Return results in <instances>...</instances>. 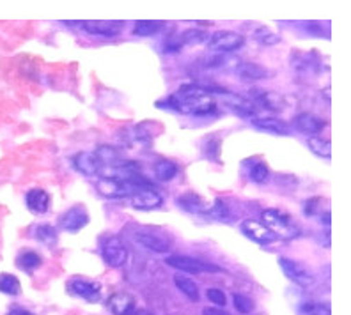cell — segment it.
I'll return each instance as SVG.
<instances>
[{
  "label": "cell",
  "instance_id": "cell-39",
  "mask_svg": "<svg viewBox=\"0 0 351 315\" xmlns=\"http://www.w3.org/2000/svg\"><path fill=\"white\" fill-rule=\"evenodd\" d=\"M202 315H229L223 308H217V307H208L202 310Z\"/></svg>",
  "mask_w": 351,
  "mask_h": 315
},
{
  "label": "cell",
  "instance_id": "cell-20",
  "mask_svg": "<svg viewBox=\"0 0 351 315\" xmlns=\"http://www.w3.org/2000/svg\"><path fill=\"white\" fill-rule=\"evenodd\" d=\"M238 77L245 81H256V80H266L270 77V71L263 66L256 64V62H243V64H238L236 68Z\"/></svg>",
  "mask_w": 351,
  "mask_h": 315
},
{
  "label": "cell",
  "instance_id": "cell-14",
  "mask_svg": "<svg viewBox=\"0 0 351 315\" xmlns=\"http://www.w3.org/2000/svg\"><path fill=\"white\" fill-rule=\"evenodd\" d=\"M107 308L114 315H135L137 301L128 292H116L108 299Z\"/></svg>",
  "mask_w": 351,
  "mask_h": 315
},
{
  "label": "cell",
  "instance_id": "cell-7",
  "mask_svg": "<svg viewBox=\"0 0 351 315\" xmlns=\"http://www.w3.org/2000/svg\"><path fill=\"white\" fill-rule=\"evenodd\" d=\"M278 266L282 268L284 275H286L293 284H296V286L307 289V287H311L314 284V277L311 275V271H307V269L302 264H298L296 260L287 259V257H278Z\"/></svg>",
  "mask_w": 351,
  "mask_h": 315
},
{
  "label": "cell",
  "instance_id": "cell-30",
  "mask_svg": "<svg viewBox=\"0 0 351 315\" xmlns=\"http://www.w3.org/2000/svg\"><path fill=\"white\" fill-rule=\"evenodd\" d=\"M300 312L304 315H332L328 305L316 301H305L300 307Z\"/></svg>",
  "mask_w": 351,
  "mask_h": 315
},
{
  "label": "cell",
  "instance_id": "cell-29",
  "mask_svg": "<svg viewBox=\"0 0 351 315\" xmlns=\"http://www.w3.org/2000/svg\"><path fill=\"white\" fill-rule=\"evenodd\" d=\"M163 29V23L160 22H137L133 27V34L138 38H149V36L158 34Z\"/></svg>",
  "mask_w": 351,
  "mask_h": 315
},
{
  "label": "cell",
  "instance_id": "cell-26",
  "mask_svg": "<svg viewBox=\"0 0 351 315\" xmlns=\"http://www.w3.org/2000/svg\"><path fill=\"white\" fill-rule=\"evenodd\" d=\"M249 179L256 184H265L270 181V168L263 162H252L249 166Z\"/></svg>",
  "mask_w": 351,
  "mask_h": 315
},
{
  "label": "cell",
  "instance_id": "cell-12",
  "mask_svg": "<svg viewBox=\"0 0 351 315\" xmlns=\"http://www.w3.org/2000/svg\"><path fill=\"white\" fill-rule=\"evenodd\" d=\"M240 229L247 238L256 241L257 244H271L274 241H277V238L271 234L270 230L266 229L261 222H257V220H243Z\"/></svg>",
  "mask_w": 351,
  "mask_h": 315
},
{
  "label": "cell",
  "instance_id": "cell-21",
  "mask_svg": "<svg viewBox=\"0 0 351 315\" xmlns=\"http://www.w3.org/2000/svg\"><path fill=\"white\" fill-rule=\"evenodd\" d=\"M32 236L34 239H38L39 243H43L45 247L51 248L56 247L57 241H59V234H57V229L50 223H41V225H36L32 230Z\"/></svg>",
  "mask_w": 351,
  "mask_h": 315
},
{
  "label": "cell",
  "instance_id": "cell-24",
  "mask_svg": "<svg viewBox=\"0 0 351 315\" xmlns=\"http://www.w3.org/2000/svg\"><path fill=\"white\" fill-rule=\"evenodd\" d=\"M307 145L308 149L313 151L316 156L325 158V160H330V156H332V144H330V140H326V138H322V136L317 135L308 136Z\"/></svg>",
  "mask_w": 351,
  "mask_h": 315
},
{
  "label": "cell",
  "instance_id": "cell-35",
  "mask_svg": "<svg viewBox=\"0 0 351 315\" xmlns=\"http://www.w3.org/2000/svg\"><path fill=\"white\" fill-rule=\"evenodd\" d=\"M206 296H208V299H210L213 305H220V307H226L227 305L226 294H223L220 289H208Z\"/></svg>",
  "mask_w": 351,
  "mask_h": 315
},
{
  "label": "cell",
  "instance_id": "cell-38",
  "mask_svg": "<svg viewBox=\"0 0 351 315\" xmlns=\"http://www.w3.org/2000/svg\"><path fill=\"white\" fill-rule=\"evenodd\" d=\"M319 201H322V199H311V201L305 202L304 213L307 214V216H313V214H316L317 211H322V207H319V205H316Z\"/></svg>",
  "mask_w": 351,
  "mask_h": 315
},
{
  "label": "cell",
  "instance_id": "cell-40",
  "mask_svg": "<svg viewBox=\"0 0 351 315\" xmlns=\"http://www.w3.org/2000/svg\"><path fill=\"white\" fill-rule=\"evenodd\" d=\"M8 315H34L32 312L25 310V308H13V310H9Z\"/></svg>",
  "mask_w": 351,
  "mask_h": 315
},
{
  "label": "cell",
  "instance_id": "cell-23",
  "mask_svg": "<svg viewBox=\"0 0 351 315\" xmlns=\"http://www.w3.org/2000/svg\"><path fill=\"white\" fill-rule=\"evenodd\" d=\"M178 172H180V168H178V165H176L174 162H171V160H160V162L154 163V175L158 177L160 181H172L178 175Z\"/></svg>",
  "mask_w": 351,
  "mask_h": 315
},
{
  "label": "cell",
  "instance_id": "cell-36",
  "mask_svg": "<svg viewBox=\"0 0 351 315\" xmlns=\"http://www.w3.org/2000/svg\"><path fill=\"white\" fill-rule=\"evenodd\" d=\"M204 154L208 158H211V160H217V156H219V149H220V142L215 140V138H211V140L206 142L204 145Z\"/></svg>",
  "mask_w": 351,
  "mask_h": 315
},
{
  "label": "cell",
  "instance_id": "cell-16",
  "mask_svg": "<svg viewBox=\"0 0 351 315\" xmlns=\"http://www.w3.org/2000/svg\"><path fill=\"white\" fill-rule=\"evenodd\" d=\"M132 204L138 211H151V209H158L163 204V199L154 190H144L132 197Z\"/></svg>",
  "mask_w": 351,
  "mask_h": 315
},
{
  "label": "cell",
  "instance_id": "cell-8",
  "mask_svg": "<svg viewBox=\"0 0 351 315\" xmlns=\"http://www.w3.org/2000/svg\"><path fill=\"white\" fill-rule=\"evenodd\" d=\"M133 241L141 244L146 250L154 251V253H165L171 248V239L163 236L162 232H151V230H141L133 234Z\"/></svg>",
  "mask_w": 351,
  "mask_h": 315
},
{
  "label": "cell",
  "instance_id": "cell-3",
  "mask_svg": "<svg viewBox=\"0 0 351 315\" xmlns=\"http://www.w3.org/2000/svg\"><path fill=\"white\" fill-rule=\"evenodd\" d=\"M245 45V38L232 30H219L208 39V48L213 53H232Z\"/></svg>",
  "mask_w": 351,
  "mask_h": 315
},
{
  "label": "cell",
  "instance_id": "cell-5",
  "mask_svg": "<svg viewBox=\"0 0 351 315\" xmlns=\"http://www.w3.org/2000/svg\"><path fill=\"white\" fill-rule=\"evenodd\" d=\"M66 289L69 294L84 299L87 303H96L101 298V284L95 280H86V278H71L66 284Z\"/></svg>",
  "mask_w": 351,
  "mask_h": 315
},
{
  "label": "cell",
  "instance_id": "cell-11",
  "mask_svg": "<svg viewBox=\"0 0 351 315\" xmlns=\"http://www.w3.org/2000/svg\"><path fill=\"white\" fill-rule=\"evenodd\" d=\"M247 99L256 108H265V110L271 112H278L284 108L282 96L277 92H271V90H252V94H249Z\"/></svg>",
  "mask_w": 351,
  "mask_h": 315
},
{
  "label": "cell",
  "instance_id": "cell-4",
  "mask_svg": "<svg viewBox=\"0 0 351 315\" xmlns=\"http://www.w3.org/2000/svg\"><path fill=\"white\" fill-rule=\"evenodd\" d=\"M101 257L105 260V264L110 266V268H121L128 260V248L125 247V243L119 238L112 236V238H107L101 243Z\"/></svg>",
  "mask_w": 351,
  "mask_h": 315
},
{
  "label": "cell",
  "instance_id": "cell-9",
  "mask_svg": "<svg viewBox=\"0 0 351 315\" xmlns=\"http://www.w3.org/2000/svg\"><path fill=\"white\" fill-rule=\"evenodd\" d=\"M89 223V213H87V209L84 205H73L71 209H68L62 216H60V227L66 232H78L84 227Z\"/></svg>",
  "mask_w": 351,
  "mask_h": 315
},
{
  "label": "cell",
  "instance_id": "cell-15",
  "mask_svg": "<svg viewBox=\"0 0 351 315\" xmlns=\"http://www.w3.org/2000/svg\"><path fill=\"white\" fill-rule=\"evenodd\" d=\"M82 29L90 36H103V38H116L125 30V22H84Z\"/></svg>",
  "mask_w": 351,
  "mask_h": 315
},
{
  "label": "cell",
  "instance_id": "cell-1",
  "mask_svg": "<svg viewBox=\"0 0 351 315\" xmlns=\"http://www.w3.org/2000/svg\"><path fill=\"white\" fill-rule=\"evenodd\" d=\"M163 103L167 108L183 115H208L217 110V103L211 96V89L202 86H192V84L183 86Z\"/></svg>",
  "mask_w": 351,
  "mask_h": 315
},
{
  "label": "cell",
  "instance_id": "cell-27",
  "mask_svg": "<svg viewBox=\"0 0 351 315\" xmlns=\"http://www.w3.org/2000/svg\"><path fill=\"white\" fill-rule=\"evenodd\" d=\"M0 292L9 294V296H18L22 292V286L14 275H9V273H2L0 275Z\"/></svg>",
  "mask_w": 351,
  "mask_h": 315
},
{
  "label": "cell",
  "instance_id": "cell-31",
  "mask_svg": "<svg viewBox=\"0 0 351 315\" xmlns=\"http://www.w3.org/2000/svg\"><path fill=\"white\" fill-rule=\"evenodd\" d=\"M180 38H181V43L183 45H199V43H202V41H208V36H206L204 30H199V29L184 30Z\"/></svg>",
  "mask_w": 351,
  "mask_h": 315
},
{
  "label": "cell",
  "instance_id": "cell-17",
  "mask_svg": "<svg viewBox=\"0 0 351 315\" xmlns=\"http://www.w3.org/2000/svg\"><path fill=\"white\" fill-rule=\"evenodd\" d=\"M27 207L34 214H45L50 209V195L41 188H34L30 190L25 197Z\"/></svg>",
  "mask_w": 351,
  "mask_h": 315
},
{
  "label": "cell",
  "instance_id": "cell-33",
  "mask_svg": "<svg viewBox=\"0 0 351 315\" xmlns=\"http://www.w3.org/2000/svg\"><path fill=\"white\" fill-rule=\"evenodd\" d=\"M208 213H210L211 216L217 218V220H223V222H227V220H229V216H231V214H229V207H227L226 202H222L220 199H217V201H215V204L211 205Z\"/></svg>",
  "mask_w": 351,
  "mask_h": 315
},
{
  "label": "cell",
  "instance_id": "cell-18",
  "mask_svg": "<svg viewBox=\"0 0 351 315\" xmlns=\"http://www.w3.org/2000/svg\"><path fill=\"white\" fill-rule=\"evenodd\" d=\"M252 124L254 128L261 129L265 133H271V135H289V126L284 121L274 119V117H254Z\"/></svg>",
  "mask_w": 351,
  "mask_h": 315
},
{
  "label": "cell",
  "instance_id": "cell-28",
  "mask_svg": "<svg viewBox=\"0 0 351 315\" xmlns=\"http://www.w3.org/2000/svg\"><path fill=\"white\" fill-rule=\"evenodd\" d=\"M254 41H257L263 47H274V45L280 43V38L277 34H274L268 27H257L252 34Z\"/></svg>",
  "mask_w": 351,
  "mask_h": 315
},
{
  "label": "cell",
  "instance_id": "cell-19",
  "mask_svg": "<svg viewBox=\"0 0 351 315\" xmlns=\"http://www.w3.org/2000/svg\"><path fill=\"white\" fill-rule=\"evenodd\" d=\"M176 204L180 205L183 211H186V213H192V214H206L208 211H210L208 204L202 201L197 193H184V195L178 197Z\"/></svg>",
  "mask_w": 351,
  "mask_h": 315
},
{
  "label": "cell",
  "instance_id": "cell-13",
  "mask_svg": "<svg viewBox=\"0 0 351 315\" xmlns=\"http://www.w3.org/2000/svg\"><path fill=\"white\" fill-rule=\"evenodd\" d=\"M293 126H295V129H298L300 133L307 135L308 138V136H314L317 135V133H322L323 128L326 126V123L322 117H317V115L304 112V114L296 115L295 121H293Z\"/></svg>",
  "mask_w": 351,
  "mask_h": 315
},
{
  "label": "cell",
  "instance_id": "cell-37",
  "mask_svg": "<svg viewBox=\"0 0 351 315\" xmlns=\"http://www.w3.org/2000/svg\"><path fill=\"white\" fill-rule=\"evenodd\" d=\"M163 48H165V51H180L181 48H183L181 38L180 36H171V38H167V41L163 43Z\"/></svg>",
  "mask_w": 351,
  "mask_h": 315
},
{
  "label": "cell",
  "instance_id": "cell-34",
  "mask_svg": "<svg viewBox=\"0 0 351 315\" xmlns=\"http://www.w3.org/2000/svg\"><path fill=\"white\" fill-rule=\"evenodd\" d=\"M229 62L226 53H213V55L206 57V68H226V64Z\"/></svg>",
  "mask_w": 351,
  "mask_h": 315
},
{
  "label": "cell",
  "instance_id": "cell-10",
  "mask_svg": "<svg viewBox=\"0 0 351 315\" xmlns=\"http://www.w3.org/2000/svg\"><path fill=\"white\" fill-rule=\"evenodd\" d=\"M73 166L77 168V172H80L86 177H95L103 168L101 162H99V158L96 156L95 151H82V153L75 154Z\"/></svg>",
  "mask_w": 351,
  "mask_h": 315
},
{
  "label": "cell",
  "instance_id": "cell-25",
  "mask_svg": "<svg viewBox=\"0 0 351 315\" xmlns=\"http://www.w3.org/2000/svg\"><path fill=\"white\" fill-rule=\"evenodd\" d=\"M16 264H18V268L22 269V271L32 273L34 269L41 268V264H43V259H41V257H39L36 251H25V253H22V255L18 257Z\"/></svg>",
  "mask_w": 351,
  "mask_h": 315
},
{
  "label": "cell",
  "instance_id": "cell-2",
  "mask_svg": "<svg viewBox=\"0 0 351 315\" xmlns=\"http://www.w3.org/2000/svg\"><path fill=\"white\" fill-rule=\"evenodd\" d=\"M261 223L270 230L277 239H295L302 234L300 225L280 209H265L261 213Z\"/></svg>",
  "mask_w": 351,
  "mask_h": 315
},
{
  "label": "cell",
  "instance_id": "cell-22",
  "mask_svg": "<svg viewBox=\"0 0 351 315\" xmlns=\"http://www.w3.org/2000/svg\"><path fill=\"white\" fill-rule=\"evenodd\" d=\"M174 286L178 287V290H180L181 294H184L190 301H199V287L192 278L183 277V275H176Z\"/></svg>",
  "mask_w": 351,
  "mask_h": 315
},
{
  "label": "cell",
  "instance_id": "cell-32",
  "mask_svg": "<svg viewBox=\"0 0 351 315\" xmlns=\"http://www.w3.org/2000/svg\"><path fill=\"white\" fill-rule=\"evenodd\" d=\"M232 301H234V308L240 312V314L247 315L254 310V301L249 296H245V294H234Z\"/></svg>",
  "mask_w": 351,
  "mask_h": 315
},
{
  "label": "cell",
  "instance_id": "cell-6",
  "mask_svg": "<svg viewBox=\"0 0 351 315\" xmlns=\"http://www.w3.org/2000/svg\"><path fill=\"white\" fill-rule=\"evenodd\" d=\"M171 268L180 269L183 273H189V275H201V273H219L220 268L210 262H201L197 259H192V257L186 255H172L165 259Z\"/></svg>",
  "mask_w": 351,
  "mask_h": 315
}]
</instances>
